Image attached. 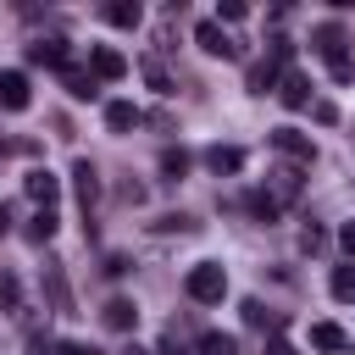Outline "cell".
<instances>
[{"label":"cell","mask_w":355,"mask_h":355,"mask_svg":"<svg viewBox=\"0 0 355 355\" xmlns=\"http://www.w3.org/2000/svg\"><path fill=\"white\" fill-rule=\"evenodd\" d=\"M183 288H189V300L216 305V300L227 294V272H222L216 261H194V266H189V277H183Z\"/></svg>","instance_id":"1"},{"label":"cell","mask_w":355,"mask_h":355,"mask_svg":"<svg viewBox=\"0 0 355 355\" xmlns=\"http://www.w3.org/2000/svg\"><path fill=\"white\" fill-rule=\"evenodd\" d=\"M272 150H277L288 166H311V161H316V144H311V133H300V128H277V133H272Z\"/></svg>","instance_id":"2"},{"label":"cell","mask_w":355,"mask_h":355,"mask_svg":"<svg viewBox=\"0 0 355 355\" xmlns=\"http://www.w3.org/2000/svg\"><path fill=\"white\" fill-rule=\"evenodd\" d=\"M261 194H266L277 211H283V205H294V200H300V166H288V161H283V166H272Z\"/></svg>","instance_id":"3"},{"label":"cell","mask_w":355,"mask_h":355,"mask_svg":"<svg viewBox=\"0 0 355 355\" xmlns=\"http://www.w3.org/2000/svg\"><path fill=\"white\" fill-rule=\"evenodd\" d=\"M22 189H28V200H33L39 211H55V200H61V178H55L50 166H33V172L22 178Z\"/></svg>","instance_id":"4"},{"label":"cell","mask_w":355,"mask_h":355,"mask_svg":"<svg viewBox=\"0 0 355 355\" xmlns=\"http://www.w3.org/2000/svg\"><path fill=\"white\" fill-rule=\"evenodd\" d=\"M89 72H94L100 83H116V78H128V55H122L116 44H94V55H89Z\"/></svg>","instance_id":"5"},{"label":"cell","mask_w":355,"mask_h":355,"mask_svg":"<svg viewBox=\"0 0 355 355\" xmlns=\"http://www.w3.org/2000/svg\"><path fill=\"white\" fill-rule=\"evenodd\" d=\"M194 44H200L205 55H222V61H227V55H239V44L222 33V22H194Z\"/></svg>","instance_id":"6"},{"label":"cell","mask_w":355,"mask_h":355,"mask_svg":"<svg viewBox=\"0 0 355 355\" xmlns=\"http://www.w3.org/2000/svg\"><path fill=\"white\" fill-rule=\"evenodd\" d=\"M28 100H33L28 94V72H17V67L0 72V111H28Z\"/></svg>","instance_id":"7"},{"label":"cell","mask_w":355,"mask_h":355,"mask_svg":"<svg viewBox=\"0 0 355 355\" xmlns=\"http://www.w3.org/2000/svg\"><path fill=\"white\" fill-rule=\"evenodd\" d=\"M277 100H283L288 111H305V105H311V78H305V72H283V78H277Z\"/></svg>","instance_id":"8"},{"label":"cell","mask_w":355,"mask_h":355,"mask_svg":"<svg viewBox=\"0 0 355 355\" xmlns=\"http://www.w3.org/2000/svg\"><path fill=\"white\" fill-rule=\"evenodd\" d=\"M44 294H50V311H55V316H72V288H67V272H61L55 261L44 266Z\"/></svg>","instance_id":"9"},{"label":"cell","mask_w":355,"mask_h":355,"mask_svg":"<svg viewBox=\"0 0 355 355\" xmlns=\"http://www.w3.org/2000/svg\"><path fill=\"white\" fill-rule=\"evenodd\" d=\"M311 44H316V55H322V61H338V55H349V50H344L349 39H344V28H338V22H322V28L311 33Z\"/></svg>","instance_id":"10"},{"label":"cell","mask_w":355,"mask_h":355,"mask_svg":"<svg viewBox=\"0 0 355 355\" xmlns=\"http://www.w3.org/2000/svg\"><path fill=\"white\" fill-rule=\"evenodd\" d=\"M28 61H33V67H67L72 50H67V39H33V44H28Z\"/></svg>","instance_id":"11"},{"label":"cell","mask_w":355,"mask_h":355,"mask_svg":"<svg viewBox=\"0 0 355 355\" xmlns=\"http://www.w3.org/2000/svg\"><path fill=\"white\" fill-rule=\"evenodd\" d=\"M61 83H67V94H72V100H94V94H100V78H94L89 67H72V61L61 67Z\"/></svg>","instance_id":"12"},{"label":"cell","mask_w":355,"mask_h":355,"mask_svg":"<svg viewBox=\"0 0 355 355\" xmlns=\"http://www.w3.org/2000/svg\"><path fill=\"white\" fill-rule=\"evenodd\" d=\"M139 122H144V111H139L133 100H105V128H111V133H133Z\"/></svg>","instance_id":"13"},{"label":"cell","mask_w":355,"mask_h":355,"mask_svg":"<svg viewBox=\"0 0 355 355\" xmlns=\"http://www.w3.org/2000/svg\"><path fill=\"white\" fill-rule=\"evenodd\" d=\"M205 166H211L216 178H233V172H244V150H239V144H211V150H205Z\"/></svg>","instance_id":"14"},{"label":"cell","mask_w":355,"mask_h":355,"mask_svg":"<svg viewBox=\"0 0 355 355\" xmlns=\"http://www.w3.org/2000/svg\"><path fill=\"white\" fill-rule=\"evenodd\" d=\"M311 344H316L322 355H344V349H349V333H344L338 322H311Z\"/></svg>","instance_id":"15"},{"label":"cell","mask_w":355,"mask_h":355,"mask_svg":"<svg viewBox=\"0 0 355 355\" xmlns=\"http://www.w3.org/2000/svg\"><path fill=\"white\" fill-rule=\"evenodd\" d=\"M100 17H105L111 28H139V22H144V6H139V0H105Z\"/></svg>","instance_id":"16"},{"label":"cell","mask_w":355,"mask_h":355,"mask_svg":"<svg viewBox=\"0 0 355 355\" xmlns=\"http://www.w3.org/2000/svg\"><path fill=\"white\" fill-rule=\"evenodd\" d=\"M277 78H283V67L266 55V61H250V72H244V89H250V94H266V89H277Z\"/></svg>","instance_id":"17"},{"label":"cell","mask_w":355,"mask_h":355,"mask_svg":"<svg viewBox=\"0 0 355 355\" xmlns=\"http://www.w3.org/2000/svg\"><path fill=\"white\" fill-rule=\"evenodd\" d=\"M72 189H78V205L89 211V205L100 200V172H94L89 161H72Z\"/></svg>","instance_id":"18"},{"label":"cell","mask_w":355,"mask_h":355,"mask_svg":"<svg viewBox=\"0 0 355 355\" xmlns=\"http://www.w3.org/2000/svg\"><path fill=\"white\" fill-rule=\"evenodd\" d=\"M100 322L111 327V333H133V322H139V311H133V300H105V311H100Z\"/></svg>","instance_id":"19"},{"label":"cell","mask_w":355,"mask_h":355,"mask_svg":"<svg viewBox=\"0 0 355 355\" xmlns=\"http://www.w3.org/2000/svg\"><path fill=\"white\" fill-rule=\"evenodd\" d=\"M55 222H61L55 211H33V216H28V227H22V233H28V244H50V239H55Z\"/></svg>","instance_id":"20"},{"label":"cell","mask_w":355,"mask_h":355,"mask_svg":"<svg viewBox=\"0 0 355 355\" xmlns=\"http://www.w3.org/2000/svg\"><path fill=\"white\" fill-rule=\"evenodd\" d=\"M139 72H144V83H150L155 94H172V72H166L155 55H144V61H139Z\"/></svg>","instance_id":"21"},{"label":"cell","mask_w":355,"mask_h":355,"mask_svg":"<svg viewBox=\"0 0 355 355\" xmlns=\"http://www.w3.org/2000/svg\"><path fill=\"white\" fill-rule=\"evenodd\" d=\"M183 172H189V150H183V144H166V150H161V178L178 183Z\"/></svg>","instance_id":"22"},{"label":"cell","mask_w":355,"mask_h":355,"mask_svg":"<svg viewBox=\"0 0 355 355\" xmlns=\"http://www.w3.org/2000/svg\"><path fill=\"white\" fill-rule=\"evenodd\" d=\"M327 288H333V300H355V261H344V266H333V277H327Z\"/></svg>","instance_id":"23"},{"label":"cell","mask_w":355,"mask_h":355,"mask_svg":"<svg viewBox=\"0 0 355 355\" xmlns=\"http://www.w3.org/2000/svg\"><path fill=\"white\" fill-rule=\"evenodd\" d=\"M155 233H200V222L183 216V211H172V216H155Z\"/></svg>","instance_id":"24"},{"label":"cell","mask_w":355,"mask_h":355,"mask_svg":"<svg viewBox=\"0 0 355 355\" xmlns=\"http://www.w3.org/2000/svg\"><path fill=\"white\" fill-rule=\"evenodd\" d=\"M233 333H200V355H233Z\"/></svg>","instance_id":"25"},{"label":"cell","mask_w":355,"mask_h":355,"mask_svg":"<svg viewBox=\"0 0 355 355\" xmlns=\"http://www.w3.org/2000/svg\"><path fill=\"white\" fill-rule=\"evenodd\" d=\"M244 322H250V327H277L283 316H266V305H261V300H244Z\"/></svg>","instance_id":"26"},{"label":"cell","mask_w":355,"mask_h":355,"mask_svg":"<svg viewBox=\"0 0 355 355\" xmlns=\"http://www.w3.org/2000/svg\"><path fill=\"white\" fill-rule=\"evenodd\" d=\"M327 67H333V83H355V55H338Z\"/></svg>","instance_id":"27"},{"label":"cell","mask_w":355,"mask_h":355,"mask_svg":"<svg viewBox=\"0 0 355 355\" xmlns=\"http://www.w3.org/2000/svg\"><path fill=\"white\" fill-rule=\"evenodd\" d=\"M250 211H255V216H261V222H277V205H272V200H266V194H261V189H255V194H250Z\"/></svg>","instance_id":"28"},{"label":"cell","mask_w":355,"mask_h":355,"mask_svg":"<svg viewBox=\"0 0 355 355\" xmlns=\"http://www.w3.org/2000/svg\"><path fill=\"white\" fill-rule=\"evenodd\" d=\"M322 244H327V233H322V227H316V222H311V227H305V233H300V250H305V255H316V250H322Z\"/></svg>","instance_id":"29"},{"label":"cell","mask_w":355,"mask_h":355,"mask_svg":"<svg viewBox=\"0 0 355 355\" xmlns=\"http://www.w3.org/2000/svg\"><path fill=\"white\" fill-rule=\"evenodd\" d=\"M266 55H272V61H277V67H283V61H288V55H294V39H283V33H277V39H272V50H266Z\"/></svg>","instance_id":"30"},{"label":"cell","mask_w":355,"mask_h":355,"mask_svg":"<svg viewBox=\"0 0 355 355\" xmlns=\"http://www.w3.org/2000/svg\"><path fill=\"white\" fill-rule=\"evenodd\" d=\"M311 111H316V122H322V128H333V122H338V105H333V100H316Z\"/></svg>","instance_id":"31"},{"label":"cell","mask_w":355,"mask_h":355,"mask_svg":"<svg viewBox=\"0 0 355 355\" xmlns=\"http://www.w3.org/2000/svg\"><path fill=\"white\" fill-rule=\"evenodd\" d=\"M244 11H250L244 0H222V22H244Z\"/></svg>","instance_id":"32"},{"label":"cell","mask_w":355,"mask_h":355,"mask_svg":"<svg viewBox=\"0 0 355 355\" xmlns=\"http://www.w3.org/2000/svg\"><path fill=\"white\" fill-rule=\"evenodd\" d=\"M0 305H11V311H17V277H0Z\"/></svg>","instance_id":"33"},{"label":"cell","mask_w":355,"mask_h":355,"mask_svg":"<svg viewBox=\"0 0 355 355\" xmlns=\"http://www.w3.org/2000/svg\"><path fill=\"white\" fill-rule=\"evenodd\" d=\"M338 244H344V255L355 261V222H344V227H338Z\"/></svg>","instance_id":"34"},{"label":"cell","mask_w":355,"mask_h":355,"mask_svg":"<svg viewBox=\"0 0 355 355\" xmlns=\"http://www.w3.org/2000/svg\"><path fill=\"white\" fill-rule=\"evenodd\" d=\"M155 355H183V344H178V333H166V338H161V349H155Z\"/></svg>","instance_id":"35"},{"label":"cell","mask_w":355,"mask_h":355,"mask_svg":"<svg viewBox=\"0 0 355 355\" xmlns=\"http://www.w3.org/2000/svg\"><path fill=\"white\" fill-rule=\"evenodd\" d=\"M266 355H300V349H294L288 338H272V344H266Z\"/></svg>","instance_id":"36"},{"label":"cell","mask_w":355,"mask_h":355,"mask_svg":"<svg viewBox=\"0 0 355 355\" xmlns=\"http://www.w3.org/2000/svg\"><path fill=\"white\" fill-rule=\"evenodd\" d=\"M55 355H100V349H89V344H55Z\"/></svg>","instance_id":"37"},{"label":"cell","mask_w":355,"mask_h":355,"mask_svg":"<svg viewBox=\"0 0 355 355\" xmlns=\"http://www.w3.org/2000/svg\"><path fill=\"white\" fill-rule=\"evenodd\" d=\"M6 227H11V216H6V205H0V233H6Z\"/></svg>","instance_id":"38"},{"label":"cell","mask_w":355,"mask_h":355,"mask_svg":"<svg viewBox=\"0 0 355 355\" xmlns=\"http://www.w3.org/2000/svg\"><path fill=\"white\" fill-rule=\"evenodd\" d=\"M122 355H150V349H139V344H128V349H122Z\"/></svg>","instance_id":"39"}]
</instances>
